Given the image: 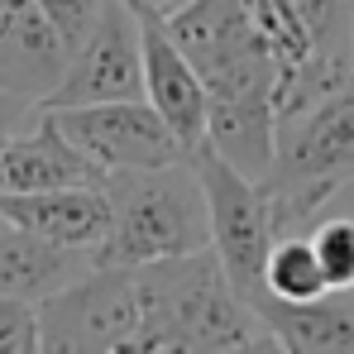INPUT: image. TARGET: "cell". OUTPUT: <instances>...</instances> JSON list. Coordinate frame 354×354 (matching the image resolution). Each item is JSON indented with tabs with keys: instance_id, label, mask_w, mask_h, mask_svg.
<instances>
[{
	"instance_id": "cell-1",
	"label": "cell",
	"mask_w": 354,
	"mask_h": 354,
	"mask_svg": "<svg viewBox=\"0 0 354 354\" xmlns=\"http://www.w3.org/2000/svg\"><path fill=\"white\" fill-rule=\"evenodd\" d=\"M139 301H144V321H139L134 350H278L263 311L235 292L216 249L144 263L139 268Z\"/></svg>"
},
{
	"instance_id": "cell-2",
	"label": "cell",
	"mask_w": 354,
	"mask_h": 354,
	"mask_svg": "<svg viewBox=\"0 0 354 354\" xmlns=\"http://www.w3.org/2000/svg\"><path fill=\"white\" fill-rule=\"evenodd\" d=\"M106 192L115 221L101 263L144 268L158 259L211 249V206L192 153L163 168H120L106 177Z\"/></svg>"
},
{
	"instance_id": "cell-3",
	"label": "cell",
	"mask_w": 354,
	"mask_h": 354,
	"mask_svg": "<svg viewBox=\"0 0 354 354\" xmlns=\"http://www.w3.org/2000/svg\"><path fill=\"white\" fill-rule=\"evenodd\" d=\"M168 29L206 82L211 101L235 96H278V67L254 29L244 0H187L168 15Z\"/></svg>"
},
{
	"instance_id": "cell-4",
	"label": "cell",
	"mask_w": 354,
	"mask_h": 354,
	"mask_svg": "<svg viewBox=\"0 0 354 354\" xmlns=\"http://www.w3.org/2000/svg\"><path fill=\"white\" fill-rule=\"evenodd\" d=\"M192 163L206 187V206H211V249L225 268V278L235 283V292L254 306H263V263L268 249L278 239V216H273V196L263 182L239 173L230 158H221L206 139L192 149Z\"/></svg>"
},
{
	"instance_id": "cell-5",
	"label": "cell",
	"mask_w": 354,
	"mask_h": 354,
	"mask_svg": "<svg viewBox=\"0 0 354 354\" xmlns=\"http://www.w3.org/2000/svg\"><path fill=\"white\" fill-rule=\"evenodd\" d=\"M44 316V350H134L144 301H139V268L96 263L67 288L39 301Z\"/></svg>"
},
{
	"instance_id": "cell-6",
	"label": "cell",
	"mask_w": 354,
	"mask_h": 354,
	"mask_svg": "<svg viewBox=\"0 0 354 354\" xmlns=\"http://www.w3.org/2000/svg\"><path fill=\"white\" fill-rule=\"evenodd\" d=\"M144 96V29L129 0H106L72 62L62 72L48 106H96V101H134Z\"/></svg>"
},
{
	"instance_id": "cell-7",
	"label": "cell",
	"mask_w": 354,
	"mask_h": 354,
	"mask_svg": "<svg viewBox=\"0 0 354 354\" xmlns=\"http://www.w3.org/2000/svg\"><path fill=\"white\" fill-rule=\"evenodd\" d=\"M48 111L106 168V177L120 168H163V163H177L192 153L149 96L96 101V106H48Z\"/></svg>"
},
{
	"instance_id": "cell-8",
	"label": "cell",
	"mask_w": 354,
	"mask_h": 354,
	"mask_svg": "<svg viewBox=\"0 0 354 354\" xmlns=\"http://www.w3.org/2000/svg\"><path fill=\"white\" fill-rule=\"evenodd\" d=\"M72 62V39L44 0H0V91L48 106Z\"/></svg>"
},
{
	"instance_id": "cell-9",
	"label": "cell",
	"mask_w": 354,
	"mask_h": 354,
	"mask_svg": "<svg viewBox=\"0 0 354 354\" xmlns=\"http://www.w3.org/2000/svg\"><path fill=\"white\" fill-rule=\"evenodd\" d=\"M106 168L58 124L44 106L5 149H0V196L53 192V187H101Z\"/></svg>"
},
{
	"instance_id": "cell-10",
	"label": "cell",
	"mask_w": 354,
	"mask_h": 354,
	"mask_svg": "<svg viewBox=\"0 0 354 354\" xmlns=\"http://www.w3.org/2000/svg\"><path fill=\"white\" fill-rule=\"evenodd\" d=\"M139 10V29H144V96L163 111V120L182 134L187 149H196L206 139V82L196 77L192 58L182 53V44L168 29V15L149 0H134Z\"/></svg>"
},
{
	"instance_id": "cell-11",
	"label": "cell",
	"mask_w": 354,
	"mask_h": 354,
	"mask_svg": "<svg viewBox=\"0 0 354 354\" xmlns=\"http://www.w3.org/2000/svg\"><path fill=\"white\" fill-rule=\"evenodd\" d=\"M0 216L53 239L62 249H86L96 259H101V249L111 239V221H115L106 182L101 187H53V192L0 196Z\"/></svg>"
},
{
	"instance_id": "cell-12",
	"label": "cell",
	"mask_w": 354,
	"mask_h": 354,
	"mask_svg": "<svg viewBox=\"0 0 354 354\" xmlns=\"http://www.w3.org/2000/svg\"><path fill=\"white\" fill-rule=\"evenodd\" d=\"M101 259L86 249H62L53 239L34 235L15 221L0 216V297H29L44 301L72 278H82L86 268H96Z\"/></svg>"
},
{
	"instance_id": "cell-13",
	"label": "cell",
	"mask_w": 354,
	"mask_h": 354,
	"mask_svg": "<svg viewBox=\"0 0 354 354\" xmlns=\"http://www.w3.org/2000/svg\"><path fill=\"white\" fill-rule=\"evenodd\" d=\"M206 144L254 182H268L278 158V96H235L206 106Z\"/></svg>"
},
{
	"instance_id": "cell-14",
	"label": "cell",
	"mask_w": 354,
	"mask_h": 354,
	"mask_svg": "<svg viewBox=\"0 0 354 354\" xmlns=\"http://www.w3.org/2000/svg\"><path fill=\"white\" fill-rule=\"evenodd\" d=\"M283 354H345L354 350V292H330L321 301H263L259 306Z\"/></svg>"
},
{
	"instance_id": "cell-15",
	"label": "cell",
	"mask_w": 354,
	"mask_h": 354,
	"mask_svg": "<svg viewBox=\"0 0 354 354\" xmlns=\"http://www.w3.org/2000/svg\"><path fill=\"white\" fill-rule=\"evenodd\" d=\"M263 292H268V301H292V306L330 297L326 268H321L306 230H288L273 239L268 263H263Z\"/></svg>"
},
{
	"instance_id": "cell-16",
	"label": "cell",
	"mask_w": 354,
	"mask_h": 354,
	"mask_svg": "<svg viewBox=\"0 0 354 354\" xmlns=\"http://www.w3.org/2000/svg\"><path fill=\"white\" fill-rule=\"evenodd\" d=\"M306 235H311V249H316V259L326 268L330 292H354V211L350 206L345 211L326 206L306 225Z\"/></svg>"
},
{
	"instance_id": "cell-17",
	"label": "cell",
	"mask_w": 354,
	"mask_h": 354,
	"mask_svg": "<svg viewBox=\"0 0 354 354\" xmlns=\"http://www.w3.org/2000/svg\"><path fill=\"white\" fill-rule=\"evenodd\" d=\"M297 10L316 39L321 58L354 67V0H297Z\"/></svg>"
},
{
	"instance_id": "cell-18",
	"label": "cell",
	"mask_w": 354,
	"mask_h": 354,
	"mask_svg": "<svg viewBox=\"0 0 354 354\" xmlns=\"http://www.w3.org/2000/svg\"><path fill=\"white\" fill-rule=\"evenodd\" d=\"M44 350V316L29 297H0V354Z\"/></svg>"
},
{
	"instance_id": "cell-19",
	"label": "cell",
	"mask_w": 354,
	"mask_h": 354,
	"mask_svg": "<svg viewBox=\"0 0 354 354\" xmlns=\"http://www.w3.org/2000/svg\"><path fill=\"white\" fill-rule=\"evenodd\" d=\"M101 5H106V0H44V10L58 19V29L72 44H82V34H86L91 19L101 15Z\"/></svg>"
},
{
	"instance_id": "cell-20",
	"label": "cell",
	"mask_w": 354,
	"mask_h": 354,
	"mask_svg": "<svg viewBox=\"0 0 354 354\" xmlns=\"http://www.w3.org/2000/svg\"><path fill=\"white\" fill-rule=\"evenodd\" d=\"M44 106H34V101H24V96H10V91H0V149L29 124V120L39 115Z\"/></svg>"
}]
</instances>
